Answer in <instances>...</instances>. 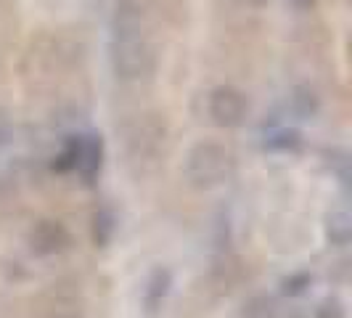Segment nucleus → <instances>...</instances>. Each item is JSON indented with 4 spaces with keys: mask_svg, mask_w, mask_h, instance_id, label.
<instances>
[{
    "mask_svg": "<svg viewBox=\"0 0 352 318\" xmlns=\"http://www.w3.org/2000/svg\"><path fill=\"white\" fill-rule=\"evenodd\" d=\"M111 67L124 83L148 80L157 70V53L146 32L141 6L135 0H117L111 14Z\"/></svg>",
    "mask_w": 352,
    "mask_h": 318,
    "instance_id": "f257e3e1",
    "label": "nucleus"
},
{
    "mask_svg": "<svg viewBox=\"0 0 352 318\" xmlns=\"http://www.w3.org/2000/svg\"><path fill=\"white\" fill-rule=\"evenodd\" d=\"M236 173V157L228 146L217 141H201L186 157V178L194 189H217Z\"/></svg>",
    "mask_w": 352,
    "mask_h": 318,
    "instance_id": "f03ea898",
    "label": "nucleus"
},
{
    "mask_svg": "<svg viewBox=\"0 0 352 318\" xmlns=\"http://www.w3.org/2000/svg\"><path fill=\"white\" fill-rule=\"evenodd\" d=\"M207 112H210V120L217 127H239L247 120L249 104L244 98V93L230 85H220L210 93V101H207Z\"/></svg>",
    "mask_w": 352,
    "mask_h": 318,
    "instance_id": "7ed1b4c3",
    "label": "nucleus"
},
{
    "mask_svg": "<svg viewBox=\"0 0 352 318\" xmlns=\"http://www.w3.org/2000/svg\"><path fill=\"white\" fill-rule=\"evenodd\" d=\"M67 244H69V233L56 220H40L35 223V229L30 231V249L40 257L58 255L61 249H67Z\"/></svg>",
    "mask_w": 352,
    "mask_h": 318,
    "instance_id": "20e7f679",
    "label": "nucleus"
},
{
    "mask_svg": "<svg viewBox=\"0 0 352 318\" xmlns=\"http://www.w3.org/2000/svg\"><path fill=\"white\" fill-rule=\"evenodd\" d=\"M77 146V154H74V173H80L82 180H93L101 170V162H104V143L101 136H80L74 138Z\"/></svg>",
    "mask_w": 352,
    "mask_h": 318,
    "instance_id": "39448f33",
    "label": "nucleus"
},
{
    "mask_svg": "<svg viewBox=\"0 0 352 318\" xmlns=\"http://www.w3.org/2000/svg\"><path fill=\"white\" fill-rule=\"evenodd\" d=\"M170 286H173V273H170V268H162V265H159V268H154V271L148 273L146 286H143V295H141L146 316H157L159 308L164 305L167 295H170Z\"/></svg>",
    "mask_w": 352,
    "mask_h": 318,
    "instance_id": "423d86ee",
    "label": "nucleus"
},
{
    "mask_svg": "<svg viewBox=\"0 0 352 318\" xmlns=\"http://www.w3.org/2000/svg\"><path fill=\"white\" fill-rule=\"evenodd\" d=\"M323 233H326V242L331 247H347L352 242V218L347 210H334L326 215V223H323Z\"/></svg>",
    "mask_w": 352,
    "mask_h": 318,
    "instance_id": "0eeeda50",
    "label": "nucleus"
},
{
    "mask_svg": "<svg viewBox=\"0 0 352 318\" xmlns=\"http://www.w3.org/2000/svg\"><path fill=\"white\" fill-rule=\"evenodd\" d=\"M114 233H117V215L109 207H101L93 215V242H96V247H109Z\"/></svg>",
    "mask_w": 352,
    "mask_h": 318,
    "instance_id": "6e6552de",
    "label": "nucleus"
},
{
    "mask_svg": "<svg viewBox=\"0 0 352 318\" xmlns=\"http://www.w3.org/2000/svg\"><path fill=\"white\" fill-rule=\"evenodd\" d=\"M300 143L302 136L292 127H276L265 136V149H270V151H294V149H300Z\"/></svg>",
    "mask_w": 352,
    "mask_h": 318,
    "instance_id": "1a4fd4ad",
    "label": "nucleus"
},
{
    "mask_svg": "<svg viewBox=\"0 0 352 318\" xmlns=\"http://www.w3.org/2000/svg\"><path fill=\"white\" fill-rule=\"evenodd\" d=\"M241 318H278V308L267 295H254L244 302Z\"/></svg>",
    "mask_w": 352,
    "mask_h": 318,
    "instance_id": "9d476101",
    "label": "nucleus"
},
{
    "mask_svg": "<svg viewBox=\"0 0 352 318\" xmlns=\"http://www.w3.org/2000/svg\"><path fill=\"white\" fill-rule=\"evenodd\" d=\"M292 106H294V112L300 114V117H313L318 112V96L313 88H307V85H300V88H294V96H292Z\"/></svg>",
    "mask_w": 352,
    "mask_h": 318,
    "instance_id": "9b49d317",
    "label": "nucleus"
},
{
    "mask_svg": "<svg viewBox=\"0 0 352 318\" xmlns=\"http://www.w3.org/2000/svg\"><path fill=\"white\" fill-rule=\"evenodd\" d=\"M310 284H313V276L307 271H294L281 279V292L286 297H300L310 289Z\"/></svg>",
    "mask_w": 352,
    "mask_h": 318,
    "instance_id": "f8f14e48",
    "label": "nucleus"
},
{
    "mask_svg": "<svg viewBox=\"0 0 352 318\" xmlns=\"http://www.w3.org/2000/svg\"><path fill=\"white\" fill-rule=\"evenodd\" d=\"M316 318H347L344 302L336 300V297H326V300L316 308Z\"/></svg>",
    "mask_w": 352,
    "mask_h": 318,
    "instance_id": "ddd939ff",
    "label": "nucleus"
},
{
    "mask_svg": "<svg viewBox=\"0 0 352 318\" xmlns=\"http://www.w3.org/2000/svg\"><path fill=\"white\" fill-rule=\"evenodd\" d=\"M74 154H77V146H74V138H72V141L64 146V151L56 157L53 170H58V173H72V170H74Z\"/></svg>",
    "mask_w": 352,
    "mask_h": 318,
    "instance_id": "4468645a",
    "label": "nucleus"
},
{
    "mask_svg": "<svg viewBox=\"0 0 352 318\" xmlns=\"http://www.w3.org/2000/svg\"><path fill=\"white\" fill-rule=\"evenodd\" d=\"M297 11H310V8H316L318 6V0H289Z\"/></svg>",
    "mask_w": 352,
    "mask_h": 318,
    "instance_id": "2eb2a0df",
    "label": "nucleus"
},
{
    "mask_svg": "<svg viewBox=\"0 0 352 318\" xmlns=\"http://www.w3.org/2000/svg\"><path fill=\"white\" fill-rule=\"evenodd\" d=\"M249 6H265V3H267V0H247Z\"/></svg>",
    "mask_w": 352,
    "mask_h": 318,
    "instance_id": "dca6fc26",
    "label": "nucleus"
}]
</instances>
